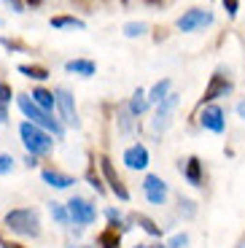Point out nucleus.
Wrapping results in <instances>:
<instances>
[{
    "mask_svg": "<svg viewBox=\"0 0 245 248\" xmlns=\"http://www.w3.org/2000/svg\"><path fill=\"white\" fill-rule=\"evenodd\" d=\"M6 230H11L19 237H38L41 235V218L32 208H14L3 216Z\"/></svg>",
    "mask_w": 245,
    "mask_h": 248,
    "instance_id": "nucleus-1",
    "label": "nucleus"
},
{
    "mask_svg": "<svg viewBox=\"0 0 245 248\" xmlns=\"http://www.w3.org/2000/svg\"><path fill=\"white\" fill-rule=\"evenodd\" d=\"M16 106H19V111L30 119V124H35V127H41V130L51 132L54 138H62V124L57 122V119H51L49 111H43L41 106H35L30 94H19V97H16Z\"/></svg>",
    "mask_w": 245,
    "mask_h": 248,
    "instance_id": "nucleus-2",
    "label": "nucleus"
},
{
    "mask_svg": "<svg viewBox=\"0 0 245 248\" xmlns=\"http://www.w3.org/2000/svg\"><path fill=\"white\" fill-rule=\"evenodd\" d=\"M19 138L25 143V149L30 151V156L49 154V151L54 149V135L41 130V127H35V124H30V122H25L19 127Z\"/></svg>",
    "mask_w": 245,
    "mask_h": 248,
    "instance_id": "nucleus-3",
    "label": "nucleus"
},
{
    "mask_svg": "<svg viewBox=\"0 0 245 248\" xmlns=\"http://www.w3.org/2000/svg\"><path fill=\"white\" fill-rule=\"evenodd\" d=\"M213 14L205 11V8H189V11H184V16H178L175 27L181 32H197V30H202V27L213 25Z\"/></svg>",
    "mask_w": 245,
    "mask_h": 248,
    "instance_id": "nucleus-4",
    "label": "nucleus"
},
{
    "mask_svg": "<svg viewBox=\"0 0 245 248\" xmlns=\"http://www.w3.org/2000/svg\"><path fill=\"white\" fill-rule=\"evenodd\" d=\"M227 94H232V81L224 76V70H215V73L210 76V81H208V87H205V92H202L199 106H210L213 100L227 97Z\"/></svg>",
    "mask_w": 245,
    "mask_h": 248,
    "instance_id": "nucleus-5",
    "label": "nucleus"
},
{
    "mask_svg": "<svg viewBox=\"0 0 245 248\" xmlns=\"http://www.w3.org/2000/svg\"><path fill=\"white\" fill-rule=\"evenodd\" d=\"M65 208H68L70 221H76L78 227H89V224H94V218H97L94 205L89 202V200H84V197H73Z\"/></svg>",
    "mask_w": 245,
    "mask_h": 248,
    "instance_id": "nucleus-6",
    "label": "nucleus"
},
{
    "mask_svg": "<svg viewBox=\"0 0 245 248\" xmlns=\"http://www.w3.org/2000/svg\"><path fill=\"white\" fill-rule=\"evenodd\" d=\"M178 108V94L175 92H170L162 103H156V116H153V122H151V127H153V132H165L167 127L172 124V111Z\"/></svg>",
    "mask_w": 245,
    "mask_h": 248,
    "instance_id": "nucleus-7",
    "label": "nucleus"
},
{
    "mask_svg": "<svg viewBox=\"0 0 245 248\" xmlns=\"http://www.w3.org/2000/svg\"><path fill=\"white\" fill-rule=\"evenodd\" d=\"M97 162H100V170H103V178H105V184L110 186V192L116 194L119 200H124V202H127V200H129V189L124 186V181L119 178L116 168H113V162H110L108 156H100Z\"/></svg>",
    "mask_w": 245,
    "mask_h": 248,
    "instance_id": "nucleus-8",
    "label": "nucleus"
},
{
    "mask_svg": "<svg viewBox=\"0 0 245 248\" xmlns=\"http://www.w3.org/2000/svg\"><path fill=\"white\" fill-rule=\"evenodd\" d=\"M54 106L60 108V113H62V119H65V124H68V127H78V113H76V100H73V94H70L65 87L54 89Z\"/></svg>",
    "mask_w": 245,
    "mask_h": 248,
    "instance_id": "nucleus-9",
    "label": "nucleus"
},
{
    "mask_svg": "<svg viewBox=\"0 0 245 248\" xmlns=\"http://www.w3.org/2000/svg\"><path fill=\"white\" fill-rule=\"evenodd\" d=\"M199 124H202L205 130L215 132V135H221V132L227 130V119H224V108L221 106H205L202 113H199Z\"/></svg>",
    "mask_w": 245,
    "mask_h": 248,
    "instance_id": "nucleus-10",
    "label": "nucleus"
},
{
    "mask_svg": "<svg viewBox=\"0 0 245 248\" xmlns=\"http://www.w3.org/2000/svg\"><path fill=\"white\" fill-rule=\"evenodd\" d=\"M143 192H146L148 202L165 205V200H167V184L159 178V175H146V181H143Z\"/></svg>",
    "mask_w": 245,
    "mask_h": 248,
    "instance_id": "nucleus-11",
    "label": "nucleus"
},
{
    "mask_svg": "<svg viewBox=\"0 0 245 248\" xmlns=\"http://www.w3.org/2000/svg\"><path fill=\"white\" fill-rule=\"evenodd\" d=\"M124 165H127L129 170H146L148 168V149L140 146V143L129 146V149L124 151Z\"/></svg>",
    "mask_w": 245,
    "mask_h": 248,
    "instance_id": "nucleus-12",
    "label": "nucleus"
},
{
    "mask_svg": "<svg viewBox=\"0 0 245 248\" xmlns=\"http://www.w3.org/2000/svg\"><path fill=\"white\" fill-rule=\"evenodd\" d=\"M43 181L51 186V189H70V186L76 184V178L73 175H68V173H60V170H54V168H46L43 170Z\"/></svg>",
    "mask_w": 245,
    "mask_h": 248,
    "instance_id": "nucleus-13",
    "label": "nucleus"
},
{
    "mask_svg": "<svg viewBox=\"0 0 245 248\" xmlns=\"http://www.w3.org/2000/svg\"><path fill=\"white\" fill-rule=\"evenodd\" d=\"M181 170H184L186 181H189L191 186H202V162L197 159V156H189V159L181 165Z\"/></svg>",
    "mask_w": 245,
    "mask_h": 248,
    "instance_id": "nucleus-14",
    "label": "nucleus"
},
{
    "mask_svg": "<svg viewBox=\"0 0 245 248\" xmlns=\"http://www.w3.org/2000/svg\"><path fill=\"white\" fill-rule=\"evenodd\" d=\"M49 25L54 27V30H84L86 22L78 16H68V14H62V16H51Z\"/></svg>",
    "mask_w": 245,
    "mask_h": 248,
    "instance_id": "nucleus-15",
    "label": "nucleus"
},
{
    "mask_svg": "<svg viewBox=\"0 0 245 248\" xmlns=\"http://www.w3.org/2000/svg\"><path fill=\"white\" fill-rule=\"evenodd\" d=\"M65 70H68V73H76V76L89 78V76H94L97 65H94L92 60H68V62H65Z\"/></svg>",
    "mask_w": 245,
    "mask_h": 248,
    "instance_id": "nucleus-16",
    "label": "nucleus"
},
{
    "mask_svg": "<svg viewBox=\"0 0 245 248\" xmlns=\"http://www.w3.org/2000/svg\"><path fill=\"white\" fill-rule=\"evenodd\" d=\"M170 87H172V81H170V78H162V81H156V84H153V87L146 92V97H148V106H151V103H162V100H165L167 94H170Z\"/></svg>",
    "mask_w": 245,
    "mask_h": 248,
    "instance_id": "nucleus-17",
    "label": "nucleus"
},
{
    "mask_svg": "<svg viewBox=\"0 0 245 248\" xmlns=\"http://www.w3.org/2000/svg\"><path fill=\"white\" fill-rule=\"evenodd\" d=\"M127 111L132 113V116H140V113H146V111H148V97H146V89H135V92H132Z\"/></svg>",
    "mask_w": 245,
    "mask_h": 248,
    "instance_id": "nucleus-18",
    "label": "nucleus"
},
{
    "mask_svg": "<svg viewBox=\"0 0 245 248\" xmlns=\"http://www.w3.org/2000/svg\"><path fill=\"white\" fill-rule=\"evenodd\" d=\"M30 97H32V103H35V106H41L43 111L51 113V108H54V92H49V89H43V87H35Z\"/></svg>",
    "mask_w": 245,
    "mask_h": 248,
    "instance_id": "nucleus-19",
    "label": "nucleus"
},
{
    "mask_svg": "<svg viewBox=\"0 0 245 248\" xmlns=\"http://www.w3.org/2000/svg\"><path fill=\"white\" fill-rule=\"evenodd\" d=\"M97 243H100V248H122V235L108 227V230H103L97 235Z\"/></svg>",
    "mask_w": 245,
    "mask_h": 248,
    "instance_id": "nucleus-20",
    "label": "nucleus"
},
{
    "mask_svg": "<svg viewBox=\"0 0 245 248\" xmlns=\"http://www.w3.org/2000/svg\"><path fill=\"white\" fill-rule=\"evenodd\" d=\"M19 73L27 76V78H35V81H46V78H49V70L41 68V65H19Z\"/></svg>",
    "mask_w": 245,
    "mask_h": 248,
    "instance_id": "nucleus-21",
    "label": "nucleus"
},
{
    "mask_svg": "<svg viewBox=\"0 0 245 248\" xmlns=\"http://www.w3.org/2000/svg\"><path fill=\"white\" fill-rule=\"evenodd\" d=\"M122 32L127 38H140V35H146V32H148V25H146V22H127V25L122 27Z\"/></svg>",
    "mask_w": 245,
    "mask_h": 248,
    "instance_id": "nucleus-22",
    "label": "nucleus"
},
{
    "mask_svg": "<svg viewBox=\"0 0 245 248\" xmlns=\"http://www.w3.org/2000/svg\"><path fill=\"white\" fill-rule=\"evenodd\" d=\"M138 224L143 227V232H148L151 237H162V227L153 218H148V216H138Z\"/></svg>",
    "mask_w": 245,
    "mask_h": 248,
    "instance_id": "nucleus-23",
    "label": "nucleus"
},
{
    "mask_svg": "<svg viewBox=\"0 0 245 248\" xmlns=\"http://www.w3.org/2000/svg\"><path fill=\"white\" fill-rule=\"evenodd\" d=\"M49 211H51V216L57 218V224H62V227H68V224H70V216H68V208H65V205L51 202V205H49Z\"/></svg>",
    "mask_w": 245,
    "mask_h": 248,
    "instance_id": "nucleus-24",
    "label": "nucleus"
},
{
    "mask_svg": "<svg viewBox=\"0 0 245 248\" xmlns=\"http://www.w3.org/2000/svg\"><path fill=\"white\" fill-rule=\"evenodd\" d=\"M14 170V156L11 154H0V175H8Z\"/></svg>",
    "mask_w": 245,
    "mask_h": 248,
    "instance_id": "nucleus-25",
    "label": "nucleus"
},
{
    "mask_svg": "<svg viewBox=\"0 0 245 248\" xmlns=\"http://www.w3.org/2000/svg\"><path fill=\"white\" fill-rule=\"evenodd\" d=\"M186 246H189V235H175L167 243V248H186Z\"/></svg>",
    "mask_w": 245,
    "mask_h": 248,
    "instance_id": "nucleus-26",
    "label": "nucleus"
},
{
    "mask_svg": "<svg viewBox=\"0 0 245 248\" xmlns=\"http://www.w3.org/2000/svg\"><path fill=\"white\" fill-rule=\"evenodd\" d=\"M86 178H89V184H92V186H94V189H97L100 194L105 192V186H103V178H100V175H94L92 170H89V175H86Z\"/></svg>",
    "mask_w": 245,
    "mask_h": 248,
    "instance_id": "nucleus-27",
    "label": "nucleus"
},
{
    "mask_svg": "<svg viewBox=\"0 0 245 248\" xmlns=\"http://www.w3.org/2000/svg\"><path fill=\"white\" fill-rule=\"evenodd\" d=\"M224 8H227L229 16H237V11H240V0H224Z\"/></svg>",
    "mask_w": 245,
    "mask_h": 248,
    "instance_id": "nucleus-28",
    "label": "nucleus"
},
{
    "mask_svg": "<svg viewBox=\"0 0 245 248\" xmlns=\"http://www.w3.org/2000/svg\"><path fill=\"white\" fill-rule=\"evenodd\" d=\"M0 103H3V106H6V103H11V87H8V84H3V81H0Z\"/></svg>",
    "mask_w": 245,
    "mask_h": 248,
    "instance_id": "nucleus-29",
    "label": "nucleus"
},
{
    "mask_svg": "<svg viewBox=\"0 0 245 248\" xmlns=\"http://www.w3.org/2000/svg\"><path fill=\"white\" fill-rule=\"evenodd\" d=\"M129 116H132V113H129L127 108H124V111H122V130H124V132L132 130V122H129Z\"/></svg>",
    "mask_w": 245,
    "mask_h": 248,
    "instance_id": "nucleus-30",
    "label": "nucleus"
},
{
    "mask_svg": "<svg viewBox=\"0 0 245 248\" xmlns=\"http://www.w3.org/2000/svg\"><path fill=\"white\" fill-rule=\"evenodd\" d=\"M6 3L14 8V14H25V3L22 0H6Z\"/></svg>",
    "mask_w": 245,
    "mask_h": 248,
    "instance_id": "nucleus-31",
    "label": "nucleus"
},
{
    "mask_svg": "<svg viewBox=\"0 0 245 248\" xmlns=\"http://www.w3.org/2000/svg\"><path fill=\"white\" fill-rule=\"evenodd\" d=\"M0 246L3 248H25L22 243H11V240H0Z\"/></svg>",
    "mask_w": 245,
    "mask_h": 248,
    "instance_id": "nucleus-32",
    "label": "nucleus"
},
{
    "mask_svg": "<svg viewBox=\"0 0 245 248\" xmlns=\"http://www.w3.org/2000/svg\"><path fill=\"white\" fill-rule=\"evenodd\" d=\"M237 113H240V119H245V100H240V103H237Z\"/></svg>",
    "mask_w": 245,
    "mask_h": 248,
    "instance_id": "nucleus-33",
    "label": "nucleus"
},
{
    "mask_svg": "<svg viewBox=\"0 0 245 248\" xmlns=\"http://www.w3.org/2000/svg\"><path fill=\"white\" fill-rule=\"evenodd\" d=\"M0 122H6V108H3V103H0Z\"/></svg>",
    "mask_w": 245,
    "mask_h": 248,
    "instance_id": "nucleus-34",
    "label": "nucleus"
},
{
    "mask_svg": "<svg viewBox=\"0 0 245 248\" xmlns=\"http://www.w3.org/2000/svg\"><path fill=\"white\" fill-rule=\"evenodd\" d=\"M146 3H151V6H162V0H146Z\"/></svg>",
    "mask_w": 245,
    "mask_h": 248,
    "instance_id": "nucleus-35",
    "label": "nucleus"
},
{
    "mask_svg": "<svg viewBox=\"0 0 245 248\" xmlns=\"http://www.w3.org/2000/svg\"><path fill=\"white\" fill-rule=\"evenodd\" d=\"M148 248H165V246H148Z\"/></svg>",
    "mask_w": 245,
    "mask_h": 248,
    "instance_id": "nucleus-36",
    "label": "nucleus"
},
{
    "mask_svg": "<svg viewBox=\"0 0 245 248\" xmlns=\"http://www.w3.org/2000/svg\"><path fill=\"white\" fill-rule=\"evenodd\" d=\"M135 248H148V246H135Z\"/></svg>",
    "mask_w": 245,
    "mask_h": 248,
    "instance_id": "nucleus-37",
    "label": "nucleus"
},
{
    "mask_svg": "<svg viewBox=\"0 0 245 248\" xmlns=\"http://www.w3.org/2000/svg\"><path fill=\"white\" fill-rule=\"evenodd\" d=\"M122 3H127V0H122Z\"/></svg>",
    "mask_w": 245,
    "mask_h": 248,
    "instance_id": "nucleus-38",
    "label": "nucleus"
},
{
    "mask_svg": "<svg viewBox=\"0 0 245 248\" xmlns=\"http://www.w3.org/2000/svg\"><path fill=\"white\" fill-rule=\"evenodd\" d=\"M243 248H245V246H243Z\"/></svg>",
    "mask_w": 245,
    "mask_h": 248,
    "instance_id": "nucleus-39",
    "label": "nucleus"
}]
</instances>
